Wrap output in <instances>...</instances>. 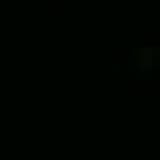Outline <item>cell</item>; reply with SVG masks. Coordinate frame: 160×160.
I'll return each mask as SVG.
<instances>
[{
    "mask_svg": "<svg viewBox=\"0 0 160 160\" xmlns=\"http://www.w3.org/2000/svg\"><path fill=\"white\" fill-rule=\"evenodd\" d=\"M160 61V50H138V64L141 66H155Z\"/></svg>",
    "mask_w": 160,
    "mask_h": 160,
    "instance_id": "1",
    "label": "cell"
}]
</instances>
